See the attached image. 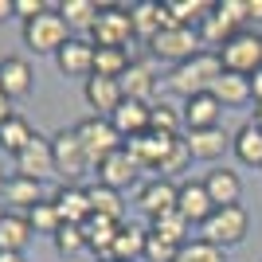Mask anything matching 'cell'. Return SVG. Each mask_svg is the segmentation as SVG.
I'll use <instances>...</instances> for the list:
<instances>
[{
  "instance_id": "1",
  "label": "cell",
  "mask_w": 262,
  "mask_h": 262,
  "mask_svg": "<svg viewBox=\"0 0 262 262\" xmlns=\"http://www.w3.org/2000/svg\"><path fill=\"white\" fill-rule=\"evenodd\" d=\"M223 75V63H219L215 51H200L196 59H188V63L172 67L168 71V78H164V86L172 90L176 98H196V94H208L211 86H215V78Z\"/></svg>"
},
{
  "instance_id": "2",
  "label": "cell",
  "mask_w": 262,
  "mask_h": 262,
  "mask_svg": "<svg viewBox=\"0 0 262 262\" xmlns=\"http://www.w3.org/2000/svg\"><path fill=\"white\" fill-rule=\"evenodd\" d=\"M71 39H75V35L67 28V20L59 16V8H47L43 16H35V20L24 24V43L32 47L35 55H59Z\"/></svg>"
},
{
  "instance_id": "3",
  "label": "cell",
  "mask_w": 262,
  "mask_h": 262,
  "mask_svg": "<svg viewBox=\"0 0 262 262\" xmlns=\"http://www.w3.org/2000/svg\"><path fill=\"white\" fill-rule=\"evenodd\" d=\"M247 231H251V215H247L243 204H235V208H215L211 211V219L200 227V239H208L211 247L227 251V247H239V243L247 239Z\"/></svg>"
},
{
  "instance_id": "4",
  "label": "cell",
  "mask_w": 262,
  "mask_h": 262,
  "mask_svg": "<svg viewBox=\"0 0 262 262\" xmlns=\"http://www.w3.org/2000/svg\"><path fill=\"white\" fill-rule=\"evenodd\" d=\"M129 39H137V35H133L129 8H121V4H102L98 20L90 28V43L94 47H121V51H125Z\"/></svg>"
},
{
  "instance_id": "5",
  "label": "cell",
  "mask_w": 262,
  "mask_h": 262,
  "mask_svg": "<svg viewBox=\"0 0 262 262\" xmlns=\"http://www.w3.org/2000/svg\"><path fill=\"white\" fill-rule=\"evenodd\" d=\"M219 63H223V71H231V75H258L262 71V35H254V32H247L243 28L231 43H223L219 47Z\"/></svg>"
},
{
  "instance_id": "6",
  "label": "cell",
  "mask_w": 262,
  "mask_h": 262,
  "mask_svg": "<svg viewBox=\"0 0 262 262\" xmlns=\"http://www.w3.org/2000/svg\"><path fill=\"white\" fill-rule=\"evenodd\" d=\"M51 153H55V172L63 176L67 184H78V180L94 168L75 129H59V133H55V137H51Z\"/></svg>"
},
{
  "instance_id": "7",
  "label": "cell",
  "mask_w": 262,
  "mask_h": 262,
  "mask_svg": "<svg viewBox=\"0 0 262 262\" xmlns=\"http://www.w3.org/2000/svg\"><path fill=\"white\" fill-rule=\"evenodd\" d=\"M149 51H153L157 59H164V63L180 67V63H188V59H196V55L204 51V39H200L196 28H180V24H172V28H164L153 43H149Z\"/></svg>"
},
{
  "instance_id": "8",
  "label": "cell",
  "mask_w": 262,
  "mask_h": 262,
  "mask_svg": "<svg viewBox=\"0 0 262 262\" xmlns=\"http://www.w3.org/2000/svg\"><path fill=\"white\" fill-rule=\"evenodd\" d=\"M75 133H78V141H82V149H86L94 168H98L110 153L121 149V137H118V129L110 125V118H94V114H90V118H82L75 125Z\"/></svg>"
},
{
  "instance_id": "9",
  "label": "cell",
  "mask_w": 262,
  "mask_h": 262,
  "mask_svg": "<svg viewBox=\"0 0 262 262\" xmlns=\"http://www.w3.org/2000/svg\"><path fill=\"white\" fill-rule=\"evenodd\" d=\"M16 176H28V180H39L43 184L47 176H55V153H51V141L35 133L32 141L16 153Z\"/></svg>"
},
{
  "instance_id": "10",
  "label": "cell",
  "mask_w": 262,
  "mask_h": 262,
  "mask_svg": "<svg viewBox=\"0 0 262 262\" xmlns=\"http://www.w3.org/2000/svg\"><path fill=\"white\" fill-rule=\"evenodd\" d=\"M176 211H180L192 227H204V223H208L215 204H211L204 180H180V184H176Z\"/></svg>"
},
{
  "instance_id": "11",
  "label": "cell",
  "mask_w": 262,
  "mask_h": 262,
  "mask_svg": "<svg viewBox=\"0 0 262 262\" xmlns=\"http://www.w3.org/2000/svg\"><path fill=\"white\" fill-rule=\"evenodd\" d=\"M32 86H35V75H32V63H28V59H20V55L0 59V94L8 102L28 98Z\"/></svg>"
},
{
  "instance_id": "12",
  "label": "cell",
  "mask_w": 262,
  "mask_h": 262,
  "mask_svg": "<svg viewBox=\"0 0 262 262\" xmlns=\"http://www.w3.org/2000/svg\"><path fill=\"white\" fill-rule=\"evenodd\" d=\"M137 172H141V164L129 157V149L121 145L118 153H110L106 161L94 168V176H98L102 188H114V192H121V188H129L133 180H137Z\"/></svg>"
},
{
  "instance_id": "13",
  "label": "cell",
  "mask_w": 262,
  "mask_h": 262,
  "mask_svg": "<svg viewBox=\"0 0 262 262\" xmlns=\"http://www.w3.org/2000/svg\"><path fill=\"white\" fill-rule=\"evenodd\" d=\"M184 141H188L192 161H204V164H215L219 157L231 153V133L223 125H215V129H192V133H184Z\"/></svg>"
},
{
  "instance_id": "14",
  "label": "cell",
  "mask_w": 262,
  "mask_h": 262,
  "mask_svg": "<svg viewBox=\"0 0 262 262\" xmlns=\"http://www.w3.org/2000/svg\"><path fill=\"white\" fill-rule=\"evenodd\" d=\"M137 208L145 211L149 219H161L168 211H176V184L164 180V176H153L137 188Z\"/></svg>"
},
{
  "instance_id": "15",
  "label": "cell",
  "mask_w": 262,
  "mask_h": 262,
  "mask_svg": "<svg viewBox=\"0 0 262 262\" xmlns=\"http://www.w3.org/2000/svg\"><path fill=\"white\" fill-rule=\"evenodd\" d=\"M176 137H164V133H145V137H133L125 149H129V157L137 164H141V172H161L164 157L172 153Z\"/></svg>"
},
{
  "instance_id": "16",
  "label": "cell",
  "mask_w": 262,
  "mask_h": 262,
  "mask_svg": "<svg viewBox=\"0 0 262 262\" xmlns=\"http://www.w3.org/2000/svg\"><path fill=\"white\" fill-rule=\"evenodd\" d=\"M82 98H86V106L94 110V118H114V110L125 102V94H121V82H118V78L90 75L86 86H82Z\"/></svg>"
},
{
  "instance_id": "17",
  "label": "cell",
  "mask_w": 262,
  "mask_h": 262,
  "mask_svg": "<svg viewBox=\"0 0 262 262\" xmlns=\"http://www.w3.org/2000/svg\"><path fill=\"white\" fill-rule=\"evenodd\" d=\"M129 16H133V35H137V39H145V43H153L164 28H172L168 8H164V4H157V0H141V4H133Z\"/></svg>"
},
{
  "instance_id": "18",
  "label": "cell",
  "mask_w": 262,
  "mask_h": 262,
  "mask_svg": "<svg viewBox=\"0 0 262 262\" xmlns=\"http://www.w3.org/2000/svg\"><path fill=\"white\" fill-rule=\"evenodd\" d=\"M149 118H153V106H145V102L125 98L118 110H114L110 125L118 129V137H121V141H133V137H145V133H149Z\"/></svg>"
},
{
  "instance_id": "19",
  "label": "cell",
  "mask_w": 262,
  "mask_h": 262,
  "mask_svg": "<svg viewBox=\"0 0 262 262\" xmlns=\"http://www.w3.org/2000/svg\"><path fill=\"white\" fill-rule=\"evenodd\" d=\"M180 118H184V129H215L219 121H223V102L215 94H196V98H188L184 110H180Z\"/></svg>"
},
{
  "instance_id": "20",
  "label": "cell",
  "mask_w": 262,
  "mask_h": 262,
  "mask_svg": "<svg viewBox=\"0 0 262 262\" xmlns=\"http://www.w3.org/2000/svg\"><path fill=\"white\" fill-rule=\"evenodd\" d=\"M55 208H59V219H63V223L82 227V223L94 215V208H90V188H82V184H63L59 192H55Z\"/></svg>"
},
{
  "instance_id": "21",
  "label": "cell",
  "mask_w": 262,
  "mask_h": 262,
  "mask_svg": "<svg viewBox=\"0 0 262 262\" xmlns=\"http://www.w3.org/2000/svg\"><path fill=\"white\" fill-rule=\"evenodd\" d=\"M55 67L67 78H90L94 75V43L90 39H71L63 51L55 55Z\"/></svg>"
},
{
  "instance_id": "22",
  "label": "cell",
  "mask_w": 262,
  "mask_h": 262,
  "mask_svg": "<svg viewBox=\"0 0 262 262\" xmlns=\"http://www.w3.org/2000/svg\"><path fill=\"white\" fill-rule=\"evenodd\" d=\"M0 200L8 204V211H32L35 204H43V184L39 180H28V176H8V184H4V192H0Z\"/></svg>"
},
{
  "instance_id": "23",
  "label": "cell",
  "mask_w": 262,
  "mask_h": 262,
  "mask_svg": "<svg viewBox=\"0 0 262 262\" xmlns=\"http://www.w3.org/2000/svg\"><path fill=\"white\" fill-rule=\"evenodd\" d=\"M204 188H208V196L215 208H235L243 200V180L239 172H231V168H211L204 176Z\"/></svg>"
},
{
  "instance_id": "24",
  "label": "cell",
  "mask_w": 262,
  "mask_h": 262,
  "mask_svg": "<svg viewBox=\"0 0 262 262\" xmlns=\"http://www.w3.org/2000/svg\"><path fill=\"white\" fill-rule=\"evenodd\" d=\"M157 75L149 63H129V71L121 75V94L133 102H145V106H153V94H157Z\"/></svg>"
},
{
  "instance_id": "25",
  "label": "cell",
  "mask_w": 262,
  "mask_h": 262,
  "mask_svg": "<svg viewBox=\"0 0 262 262\" xmlns=\"http://www.w3.org/2000/svg\"><path fill=\"white\" fill-rule=\"evenodd\" d=\"M32 223H28V215H20V211H4L0 215V251L4 254H24V247L32 243Z\"/></svg>"
},
{
  "instance_id": "26",
  "label": "cell",
  "mask_w": 262,
  "mask_h": 262,
  "mask_svg": "<svg viewBox=\"0 0 262 262\" xmlns=\"http://www.w3.org/2000/svg\"><path fill=\"white\" fill-rule=\"evenodd\" d=\"M231 153H235V161H239V164L258 168V172H262V129L254 125V121L239 125V133H231Z\"/></svg>"
},
{
  "instance_id": "27",
  "label": "cell",
  "mask_w": 262,
  "mask_h": 262,
  "mask_svg": "<svg viewBox=\"0 0 262 262\" xmlns=\"http://www.w3.org/2000/svg\"><path fill=\"white\" fill-rule=\"evenodd\" d=\"M82 231H86V251L102 254V258H114V239H118L121 223L102 219V215H90L86 223H82Z\"/></svg>"
},
{
  "instance_id": "28",
  "label": "cell",
  "mask_w": 262,
  "mask_h": 262,
  "mask_svg": "<svg viewBox=\"0 0 262 262\" xmlns=\"http://www.w3.org/2000/svg\"><path fill=\"white\" fill-rule=\"evenodd\" d=\"M211 94L223 102V110L247 106V102H251V78H247V75H231V71H223V75L215 78Z\"/></svg>"
},
{
  "instance_id": "29",
  "label": "cell",
  "mask_w": 262,
  "mask_h": 262,
  "mask_svg": "<svg viewBox=\"0 0 262 262\" xmlns=\"http://www.w3.org/2000/svg\"><path fill=\"white\" fill-rule=\"evenodd\" d=\"M196 32H200V39H204V47H208V51H219V47H223V43H231V39H235V35H239L243 28H235V24H231L227 16H219V12L211 8V16H208L204 24H200Z\"/></svg>"
},
{
  "instance_id": "30",
  "label": "cell",
  "mask_w": 262,
  "mask_h": 262,
  "mask_svg": "<svg viewBox=\"0 0 262 262\" xmlns=\"http://www.w3.org/2000/svg\"><path fill=\"white\" fill-rule=\"evenodd\" d=\"M145 243H149V231H141V227H125L121 223V231H118V239H114V258H121V262H137V258H145Z\"/></svg>"
},
{
  "instance_id": "31",
  "label": "cell",
  "mask_w": 262,
  "mask_h": 262,
  "mask_svg": "<svg viewBox=\"0 0 262 262\" xmlns=\"http://www.w3.org/2000/svg\"><path fill=\"white\" fill-rule=\"evenodd\" d=\"M129 55L121 51V47H94V75L98 78H118L121 82V75L129 71Z\"/></svg>"
},
{
  "instance_id": "32",
  "label": "cell",
  "mask_w": 262,
  "mask_h": 262,
  "mask_svg": "<svg viewBox=\"0 0 262 262\" xmlns=\"http://www.w3.org/2000/svg\"><path fill=\"white\" fill-rule=\"evenodd\" d=\"M153 235L157 239H164V243H172V247H188V235H192V223H188L180 211H168V215H161V219H153Z\"/></svg>"
},
{
  "instance_id": "33",
  "label": "cell",
  "mask_w": 262,
  "mask_h": 262,
  "mask_svg": "<svg viewBox=\"0 0 262 262\" xmlns=\"http://www.w3.org/2000/svg\"><path fill=\"white\" fill-rule=\"evenodd\" d=\"M98 12H102V4H94V0H63L59 4V16L67 20V28H82V32L94 28Z\"/></svg>"
},
{
  "instance_id": "34",
  "label": "cell",
  "mask_w": 262,
  "mask_h": 262,
  "mask_svg": "<svg viewBox=\"0 0 262 262\" xmlns=\"http://www.w3.org/2000/svg\"><path fill=\"white\" fill-rule=\"evenodd\" d=\"M90 208H94V215L114 219V223H121V215H125L121 192H114V188H102V184H94V188H90Z\"/></svg>"
},
{
  "instance_id": "35",
  "label": "cell",
  "mask_w": 262,
  "mask_h": 262,
  "mask_svg": "<svg viewBox=\"0 0 262 262\" xmlns=\"http://www.w3.org/2000/svg\"><path fill=\"white\" fill-rule=\"evenodd\" d=\"M32 137H35V129H32V125H28V121L20 118V114H12V118L4 121V125H0V145H4V149H8L12 157L20 153V149H24L28 141H32Z\"/></svg>"
},
{
  "instance_id": "36",
  "label": "cell",
  "mask_w": 262,
  "mask_h": 262,
  "mask_svg": "<svg viewBox=\"0 0 262 262\" xmlns=\"http://www.w3.org/2000/svg\"><path fill=\"white\" fill-rule=\"evenodd\" d=\"M184 118L180 110H172L168 102H153V118H149V133H164V137H180Z\"/></svg>"
},
{
  "instance_id": "37",
  "label": "cell",
  "mask_w": 262,
  "mask_h": 262,
  "mask_svg": "<svg viewBox=\"0 0 262 262\" xmlns=\"http://www.w3.org/2000/svg\"><path fill=\"white\" fill-rule=\"evenodd\" d=\"M28 223H32L35 235H51L63 227V219H59V208H55V200H43V204H35L32 211H28Z\"/></svg>"
},
{
  "instance_id": "38",
  "label": "cell",
  "mask_w": 262,
  "mask_h": 262,
  "mask_svg": "<svg viewBox=\"0 0 262 262\" xmlns=\"http://www.w3.org/2000/svg\"><path fill=\"white\" fill-rule=\"evenodd\" d=\"M55 251L63 254V258H75V254H82L86 251V231L82 227H75V223H63V227L55 231Z\"/></svg>"
},
{
  "instance_id": "39",
  "label": "cell",
  "mask_w": 262,
  "mask_h": 262,
  "mask_svg": "<svg viewBox=\"0 0 262 262\" xmlns=\"http://www.w3.org/2000/svg\"><path fill=\"white\" fill-rule=\"evenodd\" d=\"M180 262H227V251L211 247L208 239H192L184 251H180Z\"/></svg>"
},
{
  "instance_id": "40",
  "label": "cell",
  "mask_w": 262,
  "mask_h": 262,
  "mask_svg": "<svg viewBox=\"0 0 262 262\" xmlns=\"http://www.w3.org/2000/svg\"><path fill=\"white\" fill-rule=\"evenodd\" d=\"M188 164H192V153H188V141H184V137H176L172 153L164 157V164H161V172H157V176H164V180H172L176 172H184Z\"/></svg>"
},
{
  "instance_id": "41",
  "label": "cell",
  "mask_w": 262,
  "mask_h": 262,
  "mask_svg": "<svg viewBox=\"0 0 262 262\" xmlns=\"http://www.w3.org/2000/svg\"><path fill=\"white\" fill-rule=\"evenodd\" d=\"M180 251H184V247H172V243L157 239L153 231H149V243H145V262H180Z\"/></svg>"
},
{
  "instance_id": "42",
  "label": "cell",
  "mask_w": 262,
  "mask_h": 262,
  "mask_svg": "<svg viewBox=\"0 0 262 262\" xmlns=\"http://www.w3.org/2000/svg\"><path fill=\"white\" fill-rule=\"evenodd\" d=\"M215 12H219V16H227L235 28H243V24H247V0H219Z\"/></svg>"
},
{
  "instance_id": "43",
  "label": "cell",
  "mask_w": 262,
  "mask_h": 262,
  "mask_svg": "<svg viewBox=\"0 0 262 262\" xmlns=\"http://www.w3.org/2000/svg\"><path fill=\"white\" fill-rule=\"evenodd\" d=\"M47 8H51V4H43V0H12V16H20L24 24L35 20V16H43Z\"/></svg>"
},
{
  "instance_id": "44",
  "label": "cell",
  "mask_w": 262,
  "mask_h": 262,
  "mask_svg": "<svg viewBox=\"0 0 262 262\" xmlns=\"http://www.w3.org/2000/svg\"><path fill=\"white\" fill-rule=\"evenodd\" d=\"M247 24H262V0H247Z\"/></svg>"
},
{
  "instance_id": "45",
  "label": "cell",
  "mask_w": 262,
  "mask_h": 262,
  "mask_svg": "<svg viewBox=\"0 0 262 262\" xmlns=\"http://www.w3.org/2000/svg\"><path fill=\"white\" fill-rule=\"evenodd\" d=\"M251 98L262 102V71H258V75H251Z\"/></svg>"
},
{
  "instance_id": "46",
  "label": "cell",
  "mask_w": 262,
  "mask_h": 262,
  "mask_svg": "<svg viewBox=\"0 0 262 262\" xmlns=\"http://www.w3.org/2000/svg\"><path fill=\"white\" fill-rule=\"evenodd\" d=\"M8 118H12V102L4 98V94H0V125H4V121H8Z\"/></svg>"
},
{
  "instance_id": "47",
  "label": "cell",
  "mask_w": 262,
  "mask_h": 262,
  "mask_svg": "<svg viewBox=\"0 0 262 262\" xmlns=\"http://www.w3.org/2000/svg\"><path fill=\"white\" fill-rule=\"evenodd\" d=\"M12 20V0H0V24Z\"/></svg>"
},
{
  "instance_id": "48",
  "label": "cell",
  "mask_w": 262,
  "mask_h": 262,
  "mask_svg": "<svg viewBox=\"0 0 262 262\" xmlns=\"http://www.w3.org/2000/svg\"><path fill=\"white\" fill-rule=\"evenodd\" d=\"M0 262H28V258H24V254H4L0 251Z\"/></svg>"
},
{
  "instance_id": "49",
  "label": "cell",
  "mask_w": 262,
  "mask_h": 262,
  "mask_svg": "<svg viewBox=\"0 0 262 262\" xmlns=\"http://www.w3.org/2000/svg\"><path fill=\"white\" fill-rule=\"evenodd\" d=\"M251 121H254V125L262 129V102H254V118H251Z\"/></svg>"
},
{
  "instance_id": "50",
  "label": "cell",
  "mask_w": 262,
  "mask_h": 262,
  "mask_svg": "<svg viewBox=\"0 0 262 262\" xmlns=\"http://www.w3.org/2000/svg\"><path fill=\"white\" fill-rule=\"evenodd\" d=\"M4 184H8V176H4V168H0V192H4Z\"/></svg>"
},
{
  "instance_id": "51",
  "label": "cell",
  "mask_w": 262,
  "mask_h": 262,
  "mask_svg": "<svg viewBox=\"0 0 262 262\" xmlns=\"http://www.w3.org/2000/svg\"><path fill=\"white\" fill-rule=\"evenodd\" d=\"M98 262H121V258H98Z\"/></svg>"
},
{
  "instance_id": "52",
  "label": "cell",
  "mask_w": 262,
  "mask_h": 262,
  "mask_svg": "<svg viewBox=\"0 0 262 262\" xmlns=\"http://www.w3.org/2000/svg\"><path fill=\"white\" fill-rule=\"evenodd\" d=\"M0 215H4V208H0Z\"/></svg>"
}]
</instances>
